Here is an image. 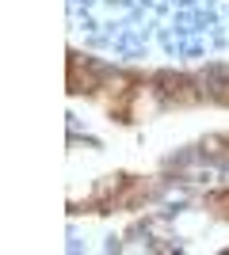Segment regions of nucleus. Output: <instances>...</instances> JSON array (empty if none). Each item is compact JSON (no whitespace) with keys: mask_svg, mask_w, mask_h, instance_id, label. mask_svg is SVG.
<instances>
[{"mask_svg":"<svg viewBox=\"0 0 229 255\" xmlns=\"http://www.w3.org/2000/svg\"><path fill=\"white\" fill-rule=\"evenodd\" d=\"M161 99H164V107H191V103H199L203 96L191 88V80H184V76H168L164 88H161Z\"/></svg>","mask_w":229,"mask_h":255,"instance_id":"f257e3e1","label":"nucleus"},{"mask_svg":"<svg viewBox=\"0 0 229 255\" xmlns=\"http://www.w3.org/2000/svg\"><path fill=\"white\" fill-rule=\"evenodd\" d=\"M164 107L161 99V88H134V99H130V118L134 122H145V118H153L157 111Z\"/></svg>","mask_w":229,"mask_h":255,"instance_id":"f03ea898","label":"nucleus"},{"mask_svg":"<svg viewBox=\"0 0 229 255\" xmlns=\"http://www.w3.org/2000/svg\"><path fill=\"white\" fill-rule=\"evenodd\" d=\"M96 88H99V76L92 73L88 65L80 69V57H69V92H73V96H80V92L92 96Z\"/></svg>","mask_w":229,"mask_h":255,"instance_id":"7ed1b4c3","label":"nucleus"},{"mask_svg":"<svg viewBox=\"0 0 229 255\" xmlns=\"http://www.w3.org/2000/svg\"><path fill=\"white\" fill-rule=\"evenodd\" d=\"M122 187H126V175H103V179L96 183V191H92V202L96 206H115Z\"/></svg>","mask_w":229,"mask_h":255,"instance_id":"20e7f679","label":"nucleus"},{"mask_svg":"<svg viewBox=\"0 0 229 255\" xmlns=\"http://www.w3.org/2000/svg\"><path fill=\"white\" fill-rule=\"evenodd\" d=\"M207 210L214 213V217H222V221H229V191H218L207 198Z\"/></svg>","mask_w":229,"mask_h":255,"instance_id":"39448f33","label":"nucleus"},{"mask_svg":"<svg viewBox=\"0 0 229 255\" xmlns=\"http://www.w3.org/2000/svg\"><path fill=\"white\" fill-rule=\"evenodd\" d=\"M218 103H229V84H222V88H218Z\"/></svg>","mask_w":229,"mask_h":255,"instance_id":"423d86ee","label":"nucleus"}]
</instances>
